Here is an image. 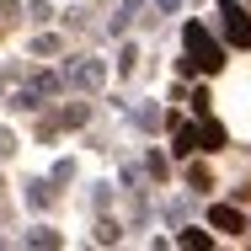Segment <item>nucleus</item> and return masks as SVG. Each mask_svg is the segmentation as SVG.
<instances>
[{
	"label": "nucleus",
	"instance_id": "1",
	"mask_svg": "<svg viewBox=\"0 0 251 251\" xmlns=\"http://www.w3.org/2000/svg\"><path fill=\"white\" fill-rule=\"evenodd\" d=\"M182 43H187V53L198 59L203 75H219V70H225V43H214L203 22H187V27H182Z\"/></svg>",
	"mask_w": 251,
	"mask_h": 251
},
{
	"label": "nucleus",
	"instance_id": "2",
	"mask_svg": "<svg viewBox=\"0 0 251 251\" xmlns=\"http://www.w3.org/2000/svg\"><path fill=\"white\" fill-rule=\"evenodd\" d=\"M219 32L225 49H251V11L241 0H219Z\"/></svg>",
	"mask_w": 251,
	"mask_h": 251
},
{
	"label": "nucleus",
	"instance_id": "3",
	"mask_svg": "<svg viewBox=\"0 0 251 251\" xmlns=\"http://www.w3.org/2000/svg\"><path fill=\"white\" fill-rule=\"evenodd\" d=\"M101 80H107V64H101V59H86V53H80V59L64 64V86H70V91H101Z\"/></svg>",
	"mask_w": 251,
	"mask_h": 251
},
{
	"label": "nucleus",
	"instance_id": "4",
	"mask_svg": "<svg viewBox=\"0 0 251 251\" xmlns=\"http://www.w3.org/2000/svg\"><path fill=\"white\" fill-rule=\"evenodd\" d=\"M208 230H219V235H246L241 203H214V208H208Z\"/></svg>",
	"mask_w": 251,
	"mask_h": 251
},
{
	"label": "nucleus",
	"instance_id": "5",
	"mask_svg": "<svg viewBox=\"0 0 251 251\" xmlns=\"http://www.w3.org/2000/svg\"><path fill=\"white\" fill-rule=\"evenodd\" d=\"M171 155H176V160L198 155V123H176V128H171Z\"/></svg>",
	"mask_w": 251,
	"mask_h": 251
},
{
	"label": "nucleus",
	"instance_id": "6",
	"mask_svg": "<svg viewBox=\"0 0 251 251\" xmlns=\"http://www.w3.org/2000/svg\"><path fill=\"white\" fill-rule=\"evenodd\" d=\"M198 150H203V155L225 150V123H214L208 112H203V118H198Z\"/></svg>",
	"mask_w": 251,
	"mask_h": 251
},
{
	"label": "nucleus",
	"instance_id": "7",
	"mask_svg": "<svg viewBox=\"0 0 251 251\" xmlns=\"http://www.w3.org/2000/svg\"><path fill=\"white\" fill-rule=\"evenodd\" d=\"M22 241H27L32 251H59V246H64V235H59V230H49V225H32Z\"/></svg>",
	"mask_w": 251,
	"mask_h": 251
},
{
	"label": "nucleus",
	"instance_id": "8",
	"mask_svg": "<svg viewBox=\"0 0 251 251\" xmlns=\"http://www.w3.org/2000/svg\"><path fill=\"white\" fill-rule=\"evenodd\" d=\"M86 118H91V107H86V101H64V107L53 112V123H59V128H86Z\"/></svg>",
	"mask_w": 251,
	"mask_h": 251
},
{
	"label": "nucleus",
	"instance_id": "9",
	"mask_svg": "<svg viewBox=\"0 0 251 251\" xmlns=\"http://www.w3.org/2000/svg\"><path fill=\"white\" fill-rule=\"evenodd\" d=\"M134 16H139V0H118V11H112V22H107V32H112V38H123Z\"/></svg>",
	"mask_w": 251,
	"mask_h": 251
},
{
	"label": "nucleus",
	"instance_id": "10",
	"mask_svg": "<svg viewBox=\"0 0 251 251\" xmlns=\"http://www.w3.org/2000/svg\"><path fill=\"white\" fill-rule=\"evenodd\" d=\"M43 101L49 97H38L32 86H16V91H11V112H43Z\"/></svg>",
	"mask_w": 251,
	"mask_h": 251
},
{
	"label": "nucleus",
	"instance_id": "11",
	"mask_svg": "<svg viewBox=\"0 0 251 251\" xmlns=\"http://www.w3.org/2000/svg\"><path fill=\"white\" fill-rule=\"evenodd\" d=\"M27 86H32L38 97H59V91H64V75H53V70H38V75H32Z\"/></svg>",
	"mask_w": 251,
	"mask_h": 251
},
{
	"label": "nucleus",
	"instance_id": "12",
	"mask_svg": "<svg viewBox=\"0 0 251 251\" xmlns=\"http://www.w3.org/2000/svg\"><path fill=\"white\" fill-rule=\"evenodd\" d=\"M176 246H193V251H208V246H214V235H208V230H198V225H182V230H176Z\"/></svg>",
	"mask_w": 251,
	"mask_h": 251
},
{
	"label": "nucleus",
	"instance_id": "13",
	"mask_svg": "<svg viewBox=\"0 0 251 251\" xmlns=\"http://www.w3.org/2000/svg\"><path fill=\"white\" fill-rule=\"evenodd\" d=\"M91 241H97V246H118V241H123V225H118V219H97Z\"/></svg>",
	"mask_w": 251,
	"mask_h": 251
},
{
	"label": "nucleus",
	"instance_id": "14",
	"mask_svg": "<svg viewBox=\"0 0 251 251\" xmlns=\"http://www.w3.org/2000/svg\"><path fill=\"white\" fill-rule=\"evenodd\" d=\"M187 187H193V193H208V187H214L208 166H203V160H193V155H187Z\"/></svg>",
	"mask_w": 251,
	"mask_h": 251
},
{
	"label": "nucleus",
	"instance_id": "15",
	"mask_svg": "<svg viewBox=\"0 0 251 251\" xmlns=\"http://www.w3.org/2000/svg\"><path fill=\"white\" fill-rule=\"evenodd\" d=\"M27 203H32V208H49V203H53V182L32 176V182H27Z\"/></svg>",
	"mask_w": 251,
	"mask_h": 251
},
{
	"label": "nucleus",
	"instance_id": "16",
	"mask_svg": "<svg viewBox=\"0 0 251 251\" xmlns=\"http://www.w3.org/2000/svg\"><path fill=\"white\" fill-rule=\"evenodd\" d=\"M59 49H64V43H59V32H38V38H32V53H38V59H53Z\"/></svg>",
	"mask_w": 251,
	"mask_h": 251
},
{
	"label": "nucleus",
	"instance_id": "17",
	"mask_svg": "<svg viewBox=\"0 0 251 251\" xmlns=\"http://www.w3.org/2000/svg\"><path fill=\"white\" fill-rule=\"evenodd\" d=\"M134 70H139V49L123 43V53H118V75H134Z\"/></svg>",
	"mask_w": 251,
	"mask_h": 251
},
{
	"label": "nucleus",
	"instance_id": "18",
	"mask_svg": "<svg viewBox=\"0 0 251 251\" xmlns=\"http://www.w3.org/2000/svg\"><path fill=\"white\" fill-rule=\"evenodd\" d=\"M208 101H214V97H208V91H203V86H198V91L187 97V107H193V118H203V112H208Z\"/></svg>",
	"mask_w": 251,
	"mask_h": 251
},
{
	"label": "nucleus",
	"instance_id": "19",
	"mask_svg": "<svg viewBox=\"0 0 251 251\" xmlns=\"http://www.w3.org/2000/svg\"><path fill=\"white\" fill-rule=\"evenodd\" d=\"M176 75H182V80H193V75H203V70H198V59H193V53H182V59H176Z\"/></svg>",
	"mask_w": 251,
	"mask_h": 251
},
{
	"label": "nucleus",
	"instance_id": "20",
	"mask_svg": "<svg viewBox=\"0 0 251 251\" xmlns=\"http://www.w3.org/2000/svg\"><path fill=\"white\" fill-rule=\"evenodd\" d=\"M134 123H139V128H160V112H155V107H139Z\"/></svg>",
	"mask_w": 251,
	"mask_h": 251
},
{
	"label": "nucleus",
	"instance_id": "21",
	"mask_svg": "<svg viewBox=\"0 0 251 251\" xmlns=\"http://www.w3.org/2000/svg\"><path fill=\"white\" fill-rule=\"evenodd\" d=\"M145 171H150L155 182H160V176H166V155H145Z\"/></svg>",
	"mask_w": 251,
	"mask_h": 251
},
{
	"label": "nucleus",
	"instance_id": "22",
	"mask_svg": "<svg viewBox=\"0 0 251 251\" xmlns=\"http://www.w3.org/2000/svg\"><path fill=\"white\" fill-rule=\"evenodd\" d=\"M230 203H251V182H241V187H235V198Z\"/></svg>",
	"mask_w": 251,
	"mask_h": 251
},
{
	"label": "nucleus",
	"instance_id": "23",
	"mask_svg": "<svg viewBox=\"0 0 251 251\" xmlns=\"http://www.w3.org/2000/svg\"><path fill=\"white\" fill-rule=\"evenodd\" d=\"M22 11V0H0V16H16Z\"/></svg>",
	"mask_w": 251,
	"mask_h": 251
},
{
	"label": "nucleus",
	"instance_id": "24",
	"mask_svg": "<svg viewBox=\"0 0 251 251\" xmlns=\"http://www.w3.org/2000/svg\"><path fill=\"white\" fill-rule=\"evenodd\" d=\"M11 150H16V139H11L5 128H0V155H11Z\"/></svg>",
	"mask_w": 251,
	"mask_h": 251
},
{
	"label": "nucleus",
	"instance_id": "25",
	"mask_svg": "<svg viewBox=\"0 0 251 251\" xmlns=\"http://www.w3.org/2000/svg\"><path fill=\"white\" fill-rule=\"evenodd\" d=\"M176 5H182V0H155V11H166V16H171Z\"/></svg>",
	"mask_w": 251,
	"mask_h": 251
},
{
	"label": "nucleus",
	"instance_id": "26",
	"mask_svg": "<svg viewBox=\"0 0 251 251\" xmlns=\"http://www.w3.org/2000/svg\"><path fill=\"white\" fill-rule=\"evenodd\" d=\"M0 97H5V75H0Z\"/></svg>",
	"mask_w": 251,
	"mask_h": 251
},
{
	"label": "nucleus",
	"instance_id": "27",
	"mask_svg": "<svg viewBox=\"0 0 251 251\" xmlns=\"http://www.w3.org/2000/svg\"><path fill=\"white\" fill-rule=\"evenodd\" d=\"M246 11H251V0H246Z\"/></svg>",
	"mask_w": 251,
	"mask_h": 251
},
{
	"label": "nucleus",
	"instance_id": "28",
	"mask_svg": "<svg viewBox=\"0 0 251 251\" xmlns=\"http://www.w3.org/2000/svg\"><path fill=\"white\" fill-rule=\"evenodd\" d=\"M246 230H251V219H246Z\"/></svg>",
	"mask_w": 251,
	"mask_h": 251
}]
</instances>
